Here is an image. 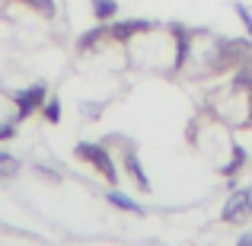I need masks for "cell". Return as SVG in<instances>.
I'll return each mask as SVG.
<instances>
[{"instance_id": "3957f363", "label": "cell", "mask_w": 252, "mask_h": 246, "mask_svg": "<svg viewBox=\"0 0 252 246\" xmlns=\"http://www.w3.org/2000/svg\"><path fill=\"white\" fill-rule=\"evenodd\" d=\"M223 221L230 227H246L252 221V189H236L223 205Z\"/></svg>"}, {"instance_id": "8fae6325", "label": "cell", "mask_w": 252, "mask_h": 246, "mask_svg": "<svg viewBox=\"0 0 252 246\" xmlns=\"http://www.w3.org/2000/svg\"><path fill=\"white\" fill-rule=\"evenodd\" d=\"M19 157H13V154H6V150H0V179H13L19 173Z\"/></svg>"}, {"instance_id": "52a82bcc", "label": "cell", "mask_w": 252, "mask_h": 246, "mask_svg": "<svg viewBox=\"0 0 252 246\" xmlns=\"http://www.w3.org/2000/svg\"><path fill=\"white\" fill-rule=\"evenodd\" d=\"M105 202H109L112 208H118V211H128V214H137V217L144 214L141 205H137L134 198H128L125 192H118V189H109V192H105Z\"/></svg>"}, {"instance_id": "8992f818", "label": "cell", "mask_w": 252, "mask_h": 246, "mask_svg": "<svg viewBox=\"0 0 252 246\" xmlns=\"http://www.w3.org/2000/svg\"><path fill=\"white\" fill-rule=\"evenodd\" d=\"M105 38H109V23H99V26H93L90 32H83V35L77 38V51H80V55H90V51H96Z\"/></svg>"}, {"instance_id": "30bf717a", "label": "cell", "mask_w": 252, "mask_h": 246, "mask_svg": "<svg viewBox=\"0 0 252 246\" xmlns=\"http://www.w3.org/2000/svg\"><path fill=\"white\" fill-rule=\"evenodd\" d=\"M16 3L29 6L32 13H38V16H45V19H55V13H58V3H55V0H16Z\"/></svg>"}, {"instance_id": "2e32d148", "label": "cell", "mask_w": 252, "mask_h": 246, "mask_svg": "<svg viewBox=\"0 0 252 246\" xmlns=\"http://www.w3.org/2000/svg\"><path fill=\"white\" fill-rule=\"evenodd\" d=\"M236 246H252V234H243L240 240H236Z\"/></svg>"}, {"instance_id": "277c9868", "label": "cell", "mask_w": 252, "mask_h": 246, "mask_svg": "<svg viewBox=\"0 0 252 246\" xmlns=\"http://www.w3.org/2000/svg\"><path fill=\"white\" fill-rule=\"evenodd\" d=\"M154 29H157V23H150V19H122V23L109 26V38L128 45L134 35H144V32H154Z\"/></svg>"}, {"instance_id": "ba28073f", "label": "cell", "mask_w": 252, "mask_h": 246, "mask_svg": "<svg viewBox=\"0 0 252 246\" xmlns=\"http://www.w3.org/2000/svg\"><path fill=\"white\" fill-rule=\"evenodd\" d=\"M246 160H249V154H246V147L243 144H233V150H230V160L220 166V176H227V179H233L236 173L246 166Z\"/></svg>"}, {"instance_id": "5b68a950", "label": "cell", "mask_w": 252, "mask_h": 246, "mask_svg": "<svg viewBox=\"0 0 252 246\" xmlns=\"http://www.w3.org/2000/svg\"><path fill=\"white\" fill-rule=\"evenodd\" d=\"M122 166H125V173L131 176V182L137 185L141 192H150V179H147V173H144V163H141V157L134 154V147H125L122 150Z\"/></svg>"}, {"instance_id": "6da1fadb", "label": "cell", "mask_w": 252, "mask_h": 246, "mask_svg": "<svg viewBox=\"0 0 252 246\" xmlns=\"http://www.w3.org/2000/svg\"><path fill=\"white\" fill-rule=\"evenodd\" d=\"M74 154H77V160L90 163L93 170H96L99 176L105 179V182H112V185L118 182V166H115V160H112V154H109V147H105V144L80 141V144L74 147Z\"/></svg>"}, {"instance_id": "9c48e42d", "label": "cell", "mask_w": 252, "mask_h": 246, "mask_svg": "<svg viewBox=\"0 0 252 246\" xmlns=\"http://www.w3.org/2000/svg\"><path fill=\"white\" fill-rule=\"evenodd\" d=\"M90 10L96 16V23H112L118 16V3L115 0H90Z\"/></svg>"}, {"instance_id": "7a4b0ae2", "label": "cell", "mask_w": 252, "mask_h": 246, "mask_svg": "<svg viewBox=\"0 0 252 246\" xmlns=\"http://www.w3.org/2000/svg\"><path fill=\"white\" fill-rule=\"evenodd\" d=\"M45 99H48V86L45 83H29L26 90L13 93V105H16V122H26L35 112H42Z\"/></svg>"}, {"instance_id": "9a60e30c", "label": "cell", "mask_w": 252, "mask_h": 246, "mask_svg": "<svg viewBox=\"0 0 252 246\" xmlns=\"http://www.w3.org/2000/svg\"><path fill=\"white\" fill-rule=\"evenodd\" d=\"M236 16L243 19V26H246V32H249V38H252V13L246 10V3H236Z\"/></svg>"}, {"instance_id": "4fadbf2b", "label": "cell", "mask_w": 252, "mask_h": 246, "mask_svg": "<svg viewBox=\"0 0 252 246\" xmlns=\"http://www.w3.org/2000/svg\"><path fill=\"white\" fill-rule=\"evenodd\" d=\"M16 118H6V122H0V144L3 141H13V138H16Z\"/></svg>"}, {"instance_id": "5bb4252c", "label": "cell", "mask_w": 252, "mask_h": 246, "mask_svg": "<svg viewBox=\"0 0 252 246\" xmlns=\"http://www.w3.org/2000/svg\"><path fill=\"white\" fill-rule=\"evenodd\" d=\"M35 173L42 179H51V182H61V173L58 170H51V166H45V163H35Z\"/></svg>"}, {"instance_id": "7c38bea8", "label": "cell", "mask_w": 252, "mask_h": 246, "mask_svg": "<svg viewBox=\"0 0 252 246\" xmlns=\"http://www.w3.org/2000/svg\"><path fill=\"white\" fill-rule=\"evenodd\" d=\"M42 118H45L48 125H58V122H61V99H58V96H48V99H45Z\"/></svg>"}]
</instances>
